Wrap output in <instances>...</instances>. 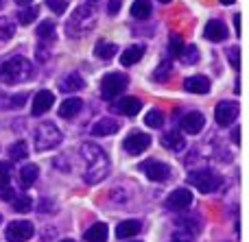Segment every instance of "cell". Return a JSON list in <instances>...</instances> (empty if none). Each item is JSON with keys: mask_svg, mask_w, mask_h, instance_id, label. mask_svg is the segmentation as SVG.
I'll list each match as a JSON object with an SVG mask.
<instances>
[{"mask_svg": "<svg viewBox=\"0 0 249 242\" xmlns=\"http://www.w3.org/2000/svg\"><path fill=\"white\" fill-rule=\"evenodd\" d=\"M173 242H190V240H186V238H179V236H175V238H173Z\"/></svg>", "mask_w": 249, "mask_h": 242, "instance_id": "cell-45", "label": "cell"}, {"mask_svg": "<svg viewBox=\"0 0 249 242\" xmlns=\"http://www.w3.org/2000/svg\"><path fill=\"white\" fill-rule=\"evenodd\" d=\"M238 116V105L232 100H221L214 109V120L219 122V127H230Z\"/></svg>", "mask_w": 249, "mask_h": 242, "instance_id": "cell-9", "label": "cell"}, {"mask_svg": "<svg viewBox=\"0 0 249 242\" xmlns=\"http://www.w3.org/2000/svg\"><path fill=\"white\" fill-rule=\"evenodd\" d=\"M37 177H39V168L35 164L22 166V170H20V188H22V190L31 188L35 181H37Z\"/></svg>", "mask_w": 249, "mask_h": 242, "instance_id": "cell-19", "label": "cell"}, {"mask_svg": "<svg viewBox=\"0 0 249 242\" xmlns=\"http://www.w3.org/2000/svg\"><path fill=\"white\" fill-rule=\"evenodd\" d=\"M160 2H164V4H168V2H171V0H160Z\"/></svg>", "mask_w": 249, "mask_h": 242, "instance_id": "cell-47", "label": "cell"}, {"mask_svg": "<svg viewBox=\"0 0 249 242\" xmlns=\"http://www.w3.org/2000/svg\"><path fill=\"white\" fill-rule=\"evenodd\" d=\"M86 242H105L107 240V225L105 223H94L90 229L83 234Z\"/></svg>", "mask_w": 249, "mask_h": 242, "instance_id": "cell-23", "label": "cell"}, {"mask_svg": "<svg viewBox=\"0 0 249 242\" xmlns=\"http://www.w3.org/2000/svg\"><path fill=\"white\" fill-rule=\"evenodd\" d=\"M184 48L186 46H184V42H181V37L173 33L171 39H168V52H171V57H177V59H179L181 52H184Z\"/></svg>", "mask_w": 249, "mask_h": 242, "instance_id": "cell-32", "label": "cell"}, {"mask_svg": "<svg viewBox=\"0 0 249 242\" xmlns=\"http://www.w3.org/2000/svg\"><path fill=\"white\" fill-rule=\"evenodd\" d=\"M140 109H142V103L136 98V96H124V98L116 100V103L112 105V112L123 113V116H136Z\"/></svg>", "mask_w": 249, "mask_h": 242, "instance_id": "cell-14", "label": "cell"}, {"mask_svg": "<svg viewBox=\"0 0 249 242\" xmlns=\"http://www.w3.org/2000/svg\"><path fill=\"white\" fill-rule=\"evenodd\" d=\"M184 87L190 94H208V92H210V79L203 77V74H195V77L186 79Z\"/></svg>", "mask_w": 249, "mask_h": 242, "instance_id": "cell-15", "label": "cell"}, {"mask_svg": "<svg viewBox=\"0 0 249 242\" xmlns=\"http://www.w3.org/2000/svg\"><path fill=\"white\" fill-rule=\"evenodd\" d=\"M2 4H4V2H2V0H0V9H2Z\"/></svg>", "mask_w": 249, "mask_h": 242, "instance_id": "cell-49", "label": "cell"}, {"mask_svg": "<svg viewBox=\"0 0 249 242\" xmlns=\"http://www.w3.org/2000/svg\"><path fill=\"white\" fill-rule=\"evenodd\" d=\"M33 77V65L26 57H11V59L0 64V83L4 85H16V83H24Z\"/></svg>", "mask_w": 249, "mask_h": 242, "instance_id": "cell-2", "label": "cell"}, {"mask_svg": "<svg viewBox=\"0 0 249 242\" xmlns=\"http://www.w3.org/2000/svg\"><path fill=\"white\" fill-rule=\"evenodd\" d=\"M9 179H11V164L0 161V186H7Z\"/></svg>", "mask_w": 249, "mask_h": 242, "instance_id": "cell-36", "label": "cell"}, {"mask_svg": "<svg viewBox=\"0 0 249 242\" xmlns=\"http://www.w3.org/2000/svg\"><path fill=\"white\" fill-rule=\"evenodd\" d=\"M0 223H2V216H0Z\"/></svg>", "mask_w": 249, "mask_h": 242, "instance_id": "cell-50", "label": "cell"}, {"mask_svg": "<svg viewBox=\"0 0 249 242\" xmlns=\"http://www.w3.org/2000/svg\"><path fill=\"white\" fill-rule=\"evenodd\" d=\"M234 24H236V33H241V16H234Z\"/></svg>", "mask_w": 249, "mask_h": 242, "instance_id": "cell-42", "label": "cell"}, {"mask_svg": "<svg viewBox=\"0 0 249 242\" xmlns=\"http://www.w3.org/2000/svg\"><path fill=\"white\" fill-rule=\"evenodd\" d=\"M33 234H35V227L29 221H13L4 229V238L9 242H26L33 238Z\"/></svg>", "mask_w": 249, "mask_h": 242, "instance_id": "cell-8", "label": "cell"}, {"mask_svg": "<svg viewBox=\"0 0 249 242\" xmlns=\"http://www.w3.org/2000/svg\"><path fill=\"white\" fill-rule=\"evenodd\" d=\"M184 64H195V61L199 59V48L197 46H188V48H184V52H181V57H179Z\"/></svg>", "mask_w": 249, "mask_h": 242, "instance_id": "cell-34", "label": "cell"}, {"mask_svg": "<svg viewBox=\"0 0 249 242\" xmlns=\"http://www.w3.org/2000/svg\"><path fill=\"white\" fill-rule=\"evenodd\" d=\"M236 0H221V4H234Z\"/></svg>", "mask_w": 249, "mask_h": 242, "instance_id": "cell-46", "label": "cell"}, {"mask_svg": "<svg viewBox=\"0 0 249 242\" xmlns=\"http://www.w3.org/2000/svg\"><path fill=\"white\" fill-rule=\"evenodd\" d=\"M179 125H181V129H184L186 133L197 135V133H201V131H203L206 118H203L201 112H188V113H184V116H181Z\"/></svg>", "mask_w": 249, "mask_h": 242, "instance_id": "cell-13", "label": "cell"}, {"mask_svg": "<svg viewBox=\"0 0 249 242\" xmlns=\"http://www.w3.org/2000/svg\"><path fill=\"white\" fill-rule=\"evenodd\" d=\"M61 140H64V135L57 129L55 122H39L37 129H35V148H37L39 153L59 146Z\"/></svg>", "mask_w": 249, "mask_h": 242, "instance_id": "cell-4", "label": "cell"}, {"mask_svg": "<svg viewBox=\"0 0 249 242\" xmlns=\"http://www.w3.org/2000/svg\"><path fill=\"white\" fill-rule=\"evenodd\" d=\"M29 155V146H26L22 140H18V142H13L11 146H9V157H11L13 161H20L24 160V157Z\"/></svg>", "mask_w": 249, "mask_h": 242, "instance_id": "cell-29", "label": "cell"}, {"mask_svg": "<svg viewBox=\"0 0 249 242\" xmlns=\"http://www.w3.org/2000/svg\"><path fill=\"white\" fill-rule=\"evenodd\" d=\"M142 231V223L140 221H123L121 225L116 227V236L121 240L131 238V236H138Z\"/></svg>", "mask_w": 249, "mask_h": 242, "instance_id": "cell-21", "label": "cell"}, {"mask_svg": "<svg viewBox=\"0 0 249 242\" xmlns=\"http://www.w3.org/2000/svg\"><path fill=\"white\" fill-rule=\"evenodd\" d=\"M166 210H173V212H181V210L190 208L193 205V192H188L186 188H177L175 192H171V196L166 199Z\"/></svg>", "mask_w": 249, "mask_h": 242, "instance_id": "cell-11", "label": "cell"}, {"mask_svg": "<svg viewBox=\"0 0 249 242\" xmlns=\"http://www.w3.org/2000/svg\"><path fill=\"white\" fill-rule=\"evenodd\" d=\"M13 196H16V194H13V188L9 186V183H7V186H0V199H2V201H11Z\"/></svg>", "mask_w": 249, "mask_h": 242, "instance_id": "cell-40", "label": "cell"}, {"mask_svg": "<svg viewBox=\"0 0 249 242\" xmlns=\"http://www.w3.org/2000/svg\"><path fill=\"white\" fill-rule=\"evenodd\" d=\"M162 144L166 148H171V151H181V148L186 146L184 135H181L179 131H168L166 135H162Z\"/></svg>", "mask_w": 249, "mask_h": 242, "instance_id": "cell-25", "label": "cell"}, {"mask_svg": "<svg viewBox=\"0 0 249 242\" xmlns=\"http://www.w3.org/2000/svg\"><path fill=\"white\" fill-rule=\"evenodd\" d=\"M238 138H241V129H238V127H236V129H234V142H241V140H238Z\"/></svg>", "mask_w": 249, "mask_h": 242, "instance_id": "cell-43", "label": "cell"}, {"mask_svg": "<svg viewBox=\"0 0 249 242\" xmlns=\"http://www.w3.org/2000/svg\"><path fill=\"white\" fill-rule=\"evenodd\" d=\"M188 183L203 194H212L221 188V175H216L214 170H195L188 175Z\"/></svg>", "mask_w": 249, "mask_h": 242, "instance_id": "cell-6", "label": "cell"}, {"mask_svg": "<svg viewBox=\"0 0 249 242\" xmlns=\"http://www.w3.org/2000/svg\"><path fill=\"white\" fill-rule=\"evenodd\" d=\"M46 4L51 7L53 13H64L68 9V2L66 0H46Z\"/></svg>", "mask_w": 249, "mask_h": 242, "instance_id": "cell-38", "label": "cell"}, {"mask_svg": "<svg viewBox=\"0 0 249 242\" xmlns=\"http://www.w3.org/2000/svg\"><path fill=\"white\" fill-rule=\"evenodd\" d=\"M83 87H86V81H83V77L79 72L66 74L59 83V90L66 92V94H70V92H79V90H83Z\"/></svg>", "mask_w": 249, "mask_h": 242, "instance_id": "cell-18", "label": "cell"}, {"mask_svg": "<svg viewBox=\"0 0 249 242\" xmlns=\"http://www.w3.org/2000/svg\"><path fill=\"white\" fill-rule=\"evenodd\" d=\"M127 85H129V77L124 72H109L101 81V96L105 100H114L127 90Z\"/></svg>", "mask_w": 249, "mask_h": 242, "instance_id": "cell-5", "label": "cell"}, {"mask_svg": "<svg viewBox=\"0 0 249 242\" xmlns=\"http://www.w3.org/2000/svg\"><path fill=\"white\" fill-rule=\"evenodd\" d=\"M37 16H39V9L37 7H29V9H22V11H18L16 17H18V22H20L22 26H29Z\"/></svg>", "mask_w": 249, "mask_h": 242, "instance_id": "cell-31", "label": "cell"}, {"mask_svg": "<svg viewBox=\"0 0 249 242\" xmlns=\"http://www.w3.org/2000/svg\"><path fill=\"white\" fill-rule=\"evenodd\" d=\"M116 50H118V46L114 42H107V39H101V42H96V48H94L96 57H99V59H105V61L112 59V57L116 55Z\"/></svg>", "mask_w": 249, "mask_h": 242, "instance_id": "cell-24", "label": "cell"}, {"mask_svg": "<svg viewBox=\"0 0 249 242\" xmlns=\"http://www.w3.org/2000/svg\"><path fill=\"white\" fill-rule=\"evenodd\" d=\"M121 129V125H118L114 118H103V120H99V122H94L92 125V129H90V133L92 135H96V138H103V135H112V133H116V131Z\"/></svg>", "mask_w": 249, "mask_h": 242, "instance_id": "cell-17", "label": "cell"}, {"mask_svg": "<svg viewBox=\"0 0 249 242\" xmlns=\"http://www.w3.org/2000/svg\"><path fill=\"white\" fill-rule=\"evenodd\" d=\"M118 9H121V2H118V0H112V2L107 4V13H118Z\"/></svg>", "mask_w": 249, "mask_h": 242, "instance_id": "cell-41", "label": "cell"}, {"mask_svg": "<svg viewBox=\"0 0 249 242\" xmlns=\"http://www.w3.org/2000/svg\"><path fill=\"white\" fill-rule=\"evenodd\" d=\"M144 122L151 127V129H160V127L164 125V116H162V112H160V109H151V112L144 116Z\"/></svg>", "mask_w": 249, "mask_h": 242, "instance_id": "cell-33", "label": "cell"}, {"mask_svg": "<svg viewBox=\"0 0 249 242\" xmlns=\"http://www.w3.org/2000/svg\"><path fill=\"white\" fill-rule=\"evenodd\" d=\"M149 146H151V138L146 133H142V131H133V133H129L127 140H124V151H127L129 155H140V153H144Z\"/></svg>", "mask_w": 249, "mask_h": 242, "instance_id": "cell-10", "label": "cell"}, {"mask_svg": "<svg viewBox=\"0 0 249 242\" xmlns=\"http://www.w3.org/2000/svg\"><path fill=\"white\" fill-rule=\"evenodd\" d=\"M11 208H13V212H18V214H26V212H31V208H33V201H31V196H26V194L13 196Z\"/></svg>", "mask_w": 249, "mask_h": 242, "instance_id": "cell-28", "label": "cell"}, {"mask_svg": "<svg viewBox=\"0 0 249 242\" xmlns=\"http://www.w3.org/2000/svg\"><path fill=\"white\" fill-rule=\"evenodd\" d=\"M171 74H173V64L171 61H162V64L158 65V70L153 72V79L158 83H166L168 79H171Z\"/></svg>", "mask_w": 249, "mask_h": 242, "instance_id": "cell-30", "label": "cell"}, {"mask_svg": "<svg viewBox=\"0 0 249 242\" xmlns=\"http://www.w3.org/2000/svg\"><path fill=\"white\" fill-rule=\"evenodd\" d=\"M142 57H144V46H142V44H136V46H129L127 50L121 55V64L127 68V65L138 64Z\"/></svg>", "mask_w": 249, "mask_h": 242, "instance_id": "cell-20", "label": "cell"}, {"mask_svg": "<svg viewBox=\"0 0 249 242\" xmlns=\"http://www.w3.org/2000/svg\"><path fill=\"white\" fill-rule=\"evenodd\" d=\"M18 4H22V7H26V4H31V0H16Z\"/></svg>", "mask_w": 249, "mask_h": 242, "instance_id": "cell-44", "label": "cell"}, {"mask_svg": "<svg viewBox=\"0 0 249 242\" xmlns=\"http://www.w3.org/2000/svg\"><path fill=\"white\" fill-rule=\"evenodd\" d=\"M138 168H140V173H144L146 179H151V181L164 183L171 179V168L160 160H144V161H140Z\"/></svg>", "mask_w": 249, "mask_h": 242, "instance_id": "cell-7", "label": "cell"}, {"mask_svg": "<svg viewBox=\"0 0 249 242\" xmlns=\"http://www.w3.org/2000/svg\"><path fill=\"white\" fill-rule=\"evenodd\" d=\"M94 24H96L94 7L83 4V7L74 9L72 17H70L68 24H66V33H68L70 37H83V35H88L92 29H94Z\"/></svg>", "mask_w": 249, "mask_h": 242, "instance_id": "cell-3", "label": "cell"}, {"mask_svg": "<svg viewBox=\"0 0 249 242\" xmlns=\"http://www.w3.org/2000/svg\"><path fill=\"white\" fill-rule=\"evenodd\" d=\"M151 11H153V7H151L149 0H136V2L131 4V16L138 17V20H144V17H149Z\"/></svg>", "mask_w": 249, "mask_h": 242, "instance_id": "cell-27", "label": "cell"}, {"mask_svg": "<svg viewBox=\"0 0 249 242\" xmlns=\"http://www.w3.org/2000/svg\"><path fill=\"white\" fill-rule=\"evenodd\" d=\"M81 155H83V161H86V170H83L86 183H90V186L101 183L109 175V160L105 155V151L99 144L86 142L81 146Z\"/></svg>", "mask_w": 249, "mask_h": 242, "instance_id": "cell-1", "label": "cell"}, {"mask_svg": "<svg viewBox=\"0 0 249 242\" xmlns=\"http://www.w3.org/2000/svg\"><path fill=\"white\" fill-rule=\"evenodd\" d=\"M228 59H230V64L234 65V68H241V50L238 48H230L228 50Z\"/></svg>", "mask_w": 249, "mask_h": 242, "instance_id": "cell-39", "label": "cell"}, {"mask_svg": "<svg viewBox=\"0 0 249 242\" xmlns=\"http://www.w3.org/2000/svg\"><path fill=\"white\" fill-rule=\"evenodd\" d=\"M55 35H57V31H55V24H53L51 20L39 22V26H37V37H39V42L51 44L53 39H55Z\"/></svg>", "mask_w": 249, "mask_h": 242, "instance_id": "cell-26", "label": "cell"}, {"mask_svg": "<svg viewBox=\"0 0 249 242\" xmlns=\"http://www.w3.org/2000/svg\"><path fill=\"white\" fill-rule=\"evenodd\" d=\"M203 35H206L210 42H223V39H228L230 31H228V26H225L221 20H210L206 24V31H203Z\"/></svg>", "mask_w": 249, "mask_h": 242, "instance_id": "cell-16", "label": "cell"}, {"mask_svg": "<svg viewBox=\"0 0 249 242\" xmlns=\"http://www.w3.org/2000/svg\"><path fill=\"white\" fill-rule=\"evenodd\" d=\"M13 35V24L4 17V20H0V39H9Z\"/></svg>", "mask_w": 249, "mask_h": 242, "instance_id": "cell-37", "label": "cell"}, {"mask_svg": "<svg viewBox=\"0 0 249 242\" xmlns=\"http://www.w3.org/2000/svg\"><path fill=\"white\" fill-rule=\"evenodd\" d=\"M24 103H26V94L22 92V94L7 96V105H4V107H7V109H18V107H22Z\"/></svg>", "mask_w": 249, "mask_h": 242, "instance_id": "cell-35", "label": "cell"}, {"mask_svg": "<svg viewBox=\"0 0 249 242\" xmlns=\"http://www.w3.org/2000/svg\"><path fill=\"white\" fill-rule=\"evenodd\" d=\"M53 105H55V94H53L51 90H39L33 98L31 113H33V116H44L46 112H51Z\"/></svg>", "mask_w": 249, "mask_h": 242, "instance_id": "cell-12", "label": "cell"}, {"mask_svg": "<svg viewBox=\"0 0 249 242\" xmlns=\"http://www.w3.org/2000/svg\"><path fill=\"white\" fill-rule=\"evenodd\" d=\"M83 107V100L81 98H66L64 103L59 105V116L61 118H74Z\"/></svg>", "mask_w": 249, "mask_h": 242, "instance_id": "cell-22", "label": "cell"}, {"mask_svg": "<svg viewBox=\"0 0 249 242\" xmlns=\"http://www.w3.org/2000/svg\"><path fill=\"white\" fill-rule=\"evenodd\" d=\"M61 242H74V240H61Z\"/></svg>", "mask_w": 249, "mask_h": 242, "instance_id": "cell-48", "label": "cell"}]
</instances>
